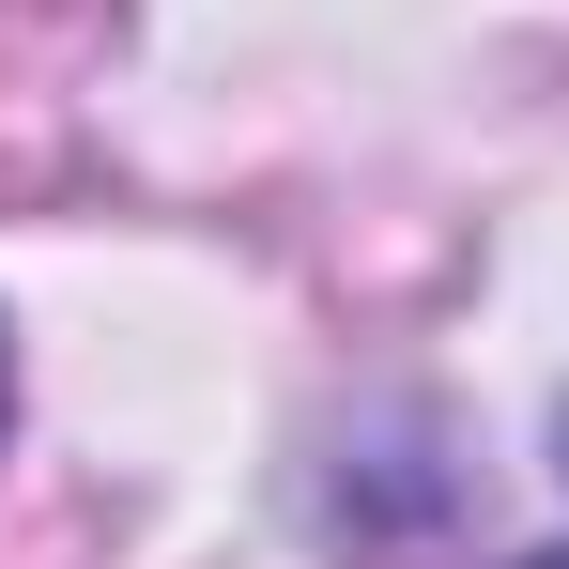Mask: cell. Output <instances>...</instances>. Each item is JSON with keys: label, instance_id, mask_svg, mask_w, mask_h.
Listing matches in <instances>:
<instances>
[{"label": "cell", "instance_id": "cell-1", "mask_svg": "<svg viewBox=\"0 0 569 569\" xmlns=\"http://www.w3.org/2000/svg\"><path fill=\"white\" fill-rule=\"evenodd\" d=\"M539 569H569V555H539Z\"/></svg>", "mask_w": 569, "mask_h": 569}]
</instances>
